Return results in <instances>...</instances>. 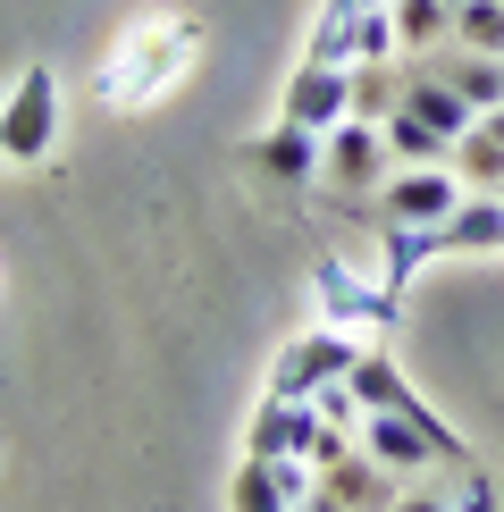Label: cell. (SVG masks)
<instances>
[{
  "label": "cell",
  "instance_id": "cell-16",
  "mask_svg": "<svg viewBox=\"0 0 504 512\" xmlns=\"http://www.w3.org/2000/svg\"><path fill=\"white\" fill-rule=\"evenodd\" d=\"M446 168H454L462 185H471V194H504V135H496L488 118H479L471 135L454 143V160H446Z\"/></svg>",
  "mask_w": 504,
  "mask_h": 512
},
{
  "label": "cell",
  "instance_id": "cell-24",
  "mask_svg": "<svg viewBox=\"0 0 504 512\" xmlns=\"http://www.w3.org/2000/svg\"><path fill=\"white\" fill-rule=\"evenodd\" d=\"M311 403H320V420H336V429H362V395H353V378H336V387H320Z\"/></svg>",
  "mask_w": 504,
  "mask_h": 512
},
{
  "label": "cell",
  "instance_id": "cell-3",
  "mask_svg": "<svg viewBox=\"0 0 504 512\" xmlns=\"http://www.w3.org/2000/svg\"><path fill=\"white\" fill-rule=\"evenodd\" d=\"M362 361V345H353V328H311V336H294V345L278 353V370H269V395H286V403H311L320 387H336V378Z\"/></svg>",
  "mask_w": 504,
  "mask_h": 512
},
{
  "label": "cell",
  "instance_id": "cell-9",
  "mask_svg": "<svg viewBox=\"0 0 504 512\" xmlns=\"http://www.w3.org/2000/svg\"><path fill=\"white\" fill-rule=\"evenodd\" d=\"M353 437H362V454H378L395 479H429L437 471V445L420 437L412 412H362V429H353Z\"/></svg>",
  "mask_w": 504,
  "mask_h": 512
},
{
  "label": "cell",
  "instance_id": "cell-15",
  "mask_svg": "<svg viewBox=\"0 0 504 512\" xmlns=\"http://www.w3.org/2000/svg\"><path fill=\"white\" fill-rule=\"evenodd\" d=\"M437 76H446V84H454L462 101H471L479 118H488L496 101H504V59H488V51H462V42H446V59H437Z\"/></svg>",
  "mask_w": 504,
  "mask_h": 512
},
{
  "label": "cell",
  "instance_id": "cell-23",
  "mask_svg": "<svg viewBox=\"0 0 504 512\" xmlns=\"http://www.w3.org/2000/svg\"><path fill=\"white\" fill-rule=\"evenodd\" d=\"M395 110V68H353V118H387Z\"/></svg>",
  "mask_w": 504,
  "mask_h": 512
},
{
  "label": "cell",
  "instance_id": "cell-18",
  "mask_svg": "<svg viewBox=\"0 0 504 512\" xmlns=\"http://www.w3.org/2000/svg\"><path fill=\"white\" fill-rule=\"evenodd\" d=\"M387 9H395L404 51H446L454 42V0H387Z\"/></svg>",
  "mask_w": 504,
  "mask_h": 512
},
{
  "label": "cell",
  "instance_id": "cell-17",
  "mask_svg": "<svg viewBox=\"0 0 504 512\" xmlns=\"http://www.w3.org/2000/svg\"><path fill=\"white\" fill-rule=\"evenodd\" d=\"M353 26H362V0H328V9L311 17L303 59H320V68H353Z\"/></svg>",
  "mask_w": 504,
  "mask_h": 512
},
{
  "label": "cell",
  "instance_id": "cell-22",
  "mask_svg": "<svg viewBox=\"0 0 504 512\" xmlns=\"http://www.w3.org/2000/svg\"><path fill=\"white\" fill-rule=\"evenodd\" d=\"M454 42H462V51L504 59V0H462V9H454Z\"/></svg>",
  "mask_w": 504,
  "mask_h": 512
},
{
  "label": "cell",
  "instance_id": "cell-1",
  "mask_svg": "<svg viewBox=\"0 0 504 512\" xmlns=\"http://www.w3.org/2000/svg\"><path fill=\"white\" fill-rule=\"evenodd\" d=\"M194 59H202V26H194V17H160V26L126 34L118 51L101 59L93 101H101V110H152L160 93H177V84H185Z\"/></svg>",
  "mask_w": 504,
  "mask_h": 512
},
{
  "label": "cell",
  "instance_id": "cell-19",
  "mask_svg": "<svg viewBox=\"0 0 504 512\" xmlns=\"http://www.w3.org/2000/svg\"><path fill=\"white\" fill-rule=\"evenodd\" d=\"M353 395H362V412H412V387H404V370H395V361H378V353H362V361H353Z\"/></svg>",
  "mask_w": 504,
  "mask_h": 512
},
{
  "label": "cell",
  "instance_id": "cell-4",
  "mask_svg": "<svg viewBox=\"0 0 504 512\" xmlns=\"http://www.w3.org/2000/svg\"><path fill=\"white\" fill-rule=\"evenodd\" d=\"M311 303H320L328 328H395L404 294L387 277H353L345 261H311Z\"/></svg>",
  "mask_w": 504,
  "mask_h": 512
},
{
  "label": "cell",
  "instance_id": "cell-8",
  "mask_svg": "<svg viewBox=\"0 0 504 512\" xmlns=\"http://www.w3.org/2000/svg\"><path fill=\"white\" fill-rule=\"evenodd\" d=\"M320 160H328V135H311L294 118H278L269 135L244 143V168H261L269 185H320Z\"/></svg>",
  "mask_w": 504,
  "mask_h": 512
},
{
  "label": "cell",
  "instance_id": "cell-10",
  "mask_svg": "<svg viewBox=\"0 0 504 512\" xmlns=\"http://www.w3.org/2000/svg\"><path fill=\"white\" fill-rule=\"evenodd\" d=\"M395 101H404V110H420V118H429L437 126V135H471V126H479V110H471V101H462L454 93V84L446 76H437V68H404V84H395Z\"/></svg>",
  "mask_w": 504,
  "mask_h": 512
},
{
  "label": "cell",
  "instance_id": "cell-27",
  "mask_svg": "<svg viewBox=\"0 0 504 512\" xmlns=\"http://www.w3.org/2000/svg\"><path fill=\"white\" fill-rule=\"evenodd\" d=\"M488 126H496V135H504V101H496V110H488Z\"/></svg>",
  "mask_w": 504,
  "mask_h": 512
},
{
  "label": "cell",
  "instance_id": "cell-12",
  "mask_svg": "<svg viewBox=\"0 0 504 512\" xmlns=\"http://www.w3.org/2000/svg\"><path fill=\"white\" fill-rule=\"evenodd\" d=\"M437 252H446V236H437V227H404V219H387V227H378V277H387L395 294H404L412 277L437 261Z\"/></svg>",
  "mask_w": 504,
  "mask_h": 512
},
{
  "label": "cell",
  "instance_id": "cell-7",
  "mask_svg": "<svg viewBox=\"0 0 504 512\" xmlns=\"http://www.w3.org/2000/svg\"><path fill=\"white\" fill-rule=\"evenodd\" d=\"M471 194V185L454 177V168H395L387 185H378V210L404 227H446V210Z\"/></svg>",
  "mask_w": 504,
  "mask_h": 512
},
{
  "label": "cell",
  "instance_id": "cell-20",
  "mask_svg": "<svg viewBox=\"0 0 504 512\" xmlns=\"http://www.w3.org/2000/svg\"><path fill=\"white\" fill-rule=\"evenodd\" d=\"M227 504H236V512H286L294 496H286V487H278V471H269L261 454H244V471L227 479Z\"/></svg>",
  "mask_w": 504,
  "mask_h": 512
},
{
  "label": "cell",
  "instance_id": "cell-5",
  "mask_svg": "<svg viewBox=\"0 0 504 512\" xmlns=\"http://www.w3.org/2000/svg\"><path fill=\"white\" fill-rule=\"evenodd\" d=\"M387 177H395V152H387V126H378V118H345V126H328L320 185H336V194H378Z\"/></svg>",
  "mask_w": 504,
  "mask_h": 512
},
{
  "label": "cell",
  "instance_id": "cell-28",
  "mask_svg": "<svg viewBox=\"0 0 504 512\" xmlns=\"http://www.w3.org/2000/svg\"><path fill=\"white\" fill-rule=\"evenodd\" d=\"M362 9H387V0H362Z\"/></svg>",
  "mask_w": 504,
  "mask_h": 512
},
{
  "label": "cell",
  "instance_id": "cell-13",
  "mask_svg": "<svg viewBox=\"0 0 504 512\" xmlns=\"http://www.w3.org/2000/svg\"><path fill=\"white\" fill-rule=\"evenodd\" d=\"M437 236H446V252H504V194H462Z\"/></svg>",
  "mask_w": 504,
  "mask_h": 512
},
{
  "label": "cell",
  "instance_id": "cell-14",
  "mask_svg": "<svg viewBox=\"0 0 504 512\" xmlns=\"http://www.w3.org/2000/svg\"><path fill=\"white\" fill-rule=\"evenodd\" d=\"M378 126H387L395 168H446V160H454V135H437V126L420 118V110H404V101H395V110L378 118Z\"/></svg>",
  "mask_w": 504,
  "mask_h": 512
},
{
  "label": "cell",
  "instance_id": "cell-25",
  "mask_svg": "<svg viewBox=\"0 0 504 512\" xmlns=\"http://www.w3.org/2000/svg\"><path fill=\"white\" fill-rule=\"evenodd\" d=\"M454 512H496V479L479 471V462H471V471H454Z\"/></svg>",
  "mask_w": 504,
  "mask_h": 512
},
{
  "label": "cell",
  "instance_id": "cell-2",
  "mask_svg": "<svg viewBox=\"0 0 504 512\" xmlns=\"http://www.w3.org/2000/svg\"><path fill=\"white\" fill-rule=\"evenodd\" d=\"M59 152V76L42 68H17V84H9V101H0V160H51Z\"/></svg>",
  "mask_w": 504,
  "mask_h": 512
},
{
  "label": "cell",
  "instance_id": "cell-21",
  "mask_svg": "<svg viewBox=\"0 0 504 512\" xmlns=\"http://www.w3.org/2000/svg\"><path fill=\"white\" fill-rule=\"evenodd\" d=\"M395 59H404L395 9H362V26H353V68H395Z\"/></svg>",
  "mask_w": 504,
  "mask_h": 512
},
{
  "label": "cell",
  "instance_id": "cell-11",
  "mask_svg": "<svg viewBox=\"0 0 504 512\" xmlns=\"http://www.w3.org/2000/svg\"><path fill=\"white\" fill-rule=\"evenodd\" d=\"M311 429H320V403H286V395H269L261 412H252V429H244V454H303Z\"/></svg>",
  "mask_w": 504,
  "mask_h": 512
},
{
  "label": "cell",
  "instance_id": "cell-26",
  "mask_svg": "<svg viewBox=\"0 0 504 512\" xmlns=\"http://www.w3.org/2000/svg\"><path fill=\"white\" fill-rule=\"evenodd\" d=\"M387 512H454V487H429V479H404V496Z\"/></svg>",
  "mask_w": 504,
  "mask_h": 512
},
{
  "label": "cell",
  "instance_id": "cell-6",
  "mask_svg": "<svg viewBox=\"0 0 504 512\" xmlns=\"http://www.w3.org/2000/svg\"><path fill=\"white\" fill-rule=\"evenodd\" d=\"M278 118L311 126V135L345 126V118H353V68H320V59H303V68L286 76V101H278Z\"/></svg>",
  "mask_w": 504,
  "mask_h": 512
}]
</instances>
